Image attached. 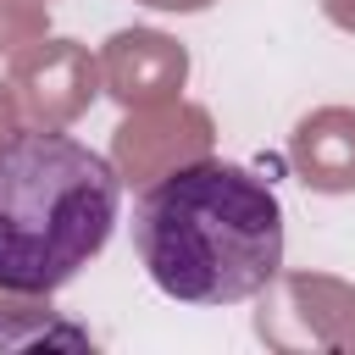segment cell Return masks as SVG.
Returning a JSON list of instances; mask_svg holds the SVG:
<instances>
[{
	"mask_svg": "<svg viewBox=\"0 0 355 355\" xmlns=\"http://www.w3.org/2000/svg\"><path fill=\"white\" fill-rule=\"evenodd\" d=\"M39 344L83 349L89 333L61 322L50 311V294H11V288H0V349H39Z\"/></svg>",
	"mask_w": 355,
	"mask_h": 355,
	"instance_id": "cell-8",
	"label": "cell"
},
{
	"mask_svg": "<svg viewBox=\"0 0 355 355\" xmlns=\"http://www.w3.org/2000/svg\"><path fill=\"white\" fill-rule=\"evenodd\" d=\"M288 166L311 194H355V105H316L288 133Z\"/></svg>",
	"mask_w": 355,
	"mask_h": 355,
	"instance_id": "cell-7",
	"label": "cell"
},
{
	"mask_svg": "<svg viewBox=\"0 0 355 355\" xmlns=\"http://www.w3.org/2000/svg\"><path fill=\"white\" fill-rule=\"evenodd\" d=\"M39 33H50V6L44 0H0V55L22 50Z\"/></svg>",
	"mask_w": 355,
	"mask_h": 355,
	"instance_id": "cell-9",
	"label": "cell"
},
{
	"mask_svg": "<svg viewBox=\"0 0 355 355\" xmlns=\"http://www.w3.org/2000/svg\"><path fill=\"white\" fill-rule=\"evenodd\" d=\"M255 338L283 355H355V283L277 266V277L255 294Z\"/></svg>",
	"mask_w": 355,
	"mask_h": 355,
	"instance_id": "cell-3",
	"label": "cell"
},
{
	"mask_svg": "<svg viewBox=\"0 0 355 355\" xmlns=\"http://www.w3.org/2000/svg\"><path fill=\"white\" fill-rule=\"evenodd\" d=\"M216 150V122L205 105L194 100H166V105H144V111H122L116 133H111V166L122 183L144 189L189 161H205Z\"/></svg>",
	"mask_w": 355,
	"mask_h": 355,
	"instance_id": "cell-5",
	"label": "cell"
},
{
	"mask_svg": "<svg viewBox=\"0 0 355 355\" xmlns=\"http://www.w3.org/2000/svg\"><path fill=\"white\" fill-rule=\"evenodd\" d=\"M183 83H189V50L161 28H116L100 44V89L122 111L166 105L183 94Z\"/></svg>",
	"mask_w": 355,
	"mask_h": 355,
	"instance_id": "cell-6",
	"label": "cell"
},
{
	"mask_svg": "<svg viewBox=\"0 0 355 355\" xmlns=\"http://www.w3.org/2000/svg\"><path fill=\"white\" fill-rule=\"evenodd\" d=\"M17 122H22V111H17V94H11V83H0V139H6Z\"/></svg>",
	"mask_w": 355,
	"mask_h": 355,
	"instance_id": "cell-11",
	"label": "cell"
},
{
	"mask_svg": "<svg viewBox=\"0 0 355 355\" xmlns=\"http://www.w3.org/2000/svg\"><path fill=\"white\" fill-rule=\"evenodd\" d=\"M6 61H11L6 83L17 94V111L39 128H72L105 94L100 89V55H89V44H78V39L39 33L22 50H11Z\"/></svg>",
	"mask_w": 355,
	"mask_h": 355,
	"instance_id": "cell-4",
	"label": "cell"
},
{
	"mask_svg": "<svg viewBox=\"0 0 355 355\" xmlns=\"http://www.w3.org/2000/svg\"><path fill=\"white\" fill-rule=\"evenodd\" d=\"M133 250L166 300L239 305L283 266V205L250 166L205 155L144 183L133 205Z\"/></svg>",
	"mask_w": 355,
	"mask_h": 355,
	"instance_id": "cell-1",
	"label": "cell"
},
{
	"mask_svg": "<svg viewBox=\"0 0 355 355\" xmlns=\"http://www.w3.org/2000/svg\"><path fill=\"white\" fill-rule=\"evenodd\" d=\"M139 6H150V11H178V17H194V11H205V6H216V0H139Z\"/></svg>",
	"mask_w": 355,
	"mask_h": 355,
	"instance_id": "cell-12",
	"label": "cell"
},
{
	"mask_svg": "<svg viewBox=\"0 0 355 355\" xmlns=\"http://www.w3.org/2000/svg\"><path fill=\"white\" fill-rule=\"evenodd\" d=\"M116 166L61 128H11L0 139V288H67L116 227Z\"/></svg>",
	"mask_w": 355,
	"mask_h": 355,
	"instance_id": "cell-2",
	"label": "cell"
},
{
	"mask_svg": "<svg viewBox=\"0 0 355 355\" xmlns=\"http://www.w3.org/2000/svg\"><path fill=\"white\" fill-rule=\"evenodd\" d=\"M44 6H50V0H44Z\"/></svg>",
	"mask_w": 355,
	"mask_h": 355,
	"instance_id": "cell-13",
	"label": "cell"
},
{
	"mask_svg": "<svg viewBox=\"0 0 355 355\" xmlns=\"http://www.w3.org/2000/svg\"><path fill=\"white\" fill-rule=\"evenodd\" d=\"M322 17L344 33H355V0H322Z\"/></svg>",
	"mask_w": 355,
	"mask_h": 355,
	"instance_id": "cell-10",
	"label": "cell"
}]
</instances>
